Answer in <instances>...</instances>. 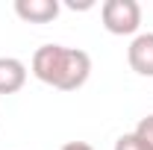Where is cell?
<instances>
[{
  "label": "cell",
  "mask_w": 153,
  "mask_h": 150,
  "mask_svg": "<svg viewBox=\"0 0 153 150\" xmlns=\"http://www.w3.org/2000/svg\"><path fill=\"white\" fill-rule=\"evenodd\" d=\"M33 74L44 85H53L59 91H76L91 74V56L79 47L44 44L33 53Z\"/></svg>",
  "instance_id": "6da1fadb"
},
{
  "label": "cell",
  "mask_w": 153,
  "mask_h": 150,
  "mask_svg": "<svg viewBox=\"0 0 153 150\" xmlns=\"http://www.w3.org/2000/svg\"><path fill=\"white\" fill-rule=\"evenodd\" d=\"M100 18L112 36H133L141 27V6L135 0H106L100 6Z\"/></svg>",
  "instance_id": "7a4b0ae2"
},
{
  "label": "cell",
  "mask_w": 153,
  "mask_h": 150,
  "mask_svg": "<svg viewBox=\"0 0 153 150\" xmlns=\"http://www.w3.org/2000/svg\"><path fill=\"white\" fill-rule=\"evenodd\" d=\"M127 62L135 74L153 76V33H141L133 38V44L127 47Z\"/></svg>",
  "instance_id": "3957f363"
},
{
  "label": "cell",
  "mask_w": 153,
  "mask_h": 150,
  "mask_svg": "<svg viewBox=\"0 0 153 150\" xmlns=\"http://www.w3.org/2000/svg\"><path fill=\"white\" fill-rule=\"evenodd\" d=\"M59 0H15V15L30 24H50L59 15Z\"/></svg>",
  "instance_id": "277c9868"
},
{
  "label": "cell",
  "mask_w": 153,
  "mask_h": 150,
  "mask_svg": "<svg viewBox=\"0 0 153 150\" xmlns=\"http://www.w3.org/2000/svg\"><path fill=\"white\" fill-rule=\"evenodd\" d=\"M27 82V65L15 56H0V94H15Z\"/></svg>",
  "instance_id": "5b68a950"
},
{
  "label": "cell",
  "mask_w": 153,
  "mask_h": 150,
  "mask_svg": "<svg viewBox=\"0 0 153 150\" xmlns=\"http://www.w3.org/2000/svg\"><path fill=\"white\" fill-rule=\"evenodd\" d=\"M115 150H150L135 132H127V135H121L118 141H115Z\"/></svg>",
  "instance_id": "8992f818"
},
{
  "label": "cell",
  "mask_w": 153,
  "mask_h": 150,
  "mask_svg": "<svg viewBox=\"0 0 153 150\" xmlns=\"http://www.w3.org/2000/svg\"><path fill=\"white\" fill-rule=\"evenodd\" d=\"M135 135H138V138H141V141L153 150V115H147V118H141V121H138Z\"/></svg>",
  "instance_id": "52a82bcc"
},
{
  "label": "cell",
  "mask_w": 153,
  "mask_h": 150,
  "mask_svg": "<svg viewBox=\"0 0 153 150\" xmlns=\"http://www.w3.org/2000/svg\"><path fill=\"white\" fill-rule=\"evenodd\" d=\"M62 150H94V147L85 141H68V144H62Z\"/></svg>",
  "instance_id": "ba28073f"
},
{
  "label": "cell",
  "mask_w": 153,
  "mask_h": 150,
  "mask_svg": "<svg viewBox=\"0 0 153 150\" xmlns=\"http://www.w3.org/2000/svg\"><path fill=\"white\" fill-rule=\"evenodd\" d=\"M68 6H71V9H91L94 3H91V0H82V3H76V0H68Z\"/></svg>",
  "instance_id": "9c48e42d"
}]
</instances>
